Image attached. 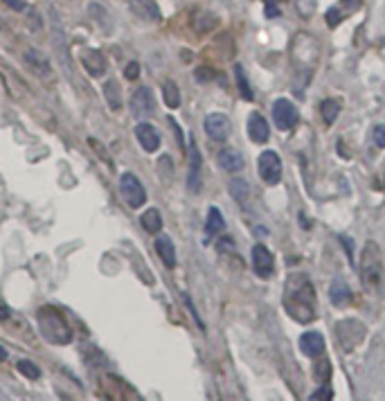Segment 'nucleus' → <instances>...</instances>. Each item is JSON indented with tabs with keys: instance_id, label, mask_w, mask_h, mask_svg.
I'll use <instances>...</instances> for the list:
<instances>
[{
	"instance_id": "obj_1",
	"label": "nucleus",
	"mask_w": 385,
	"mask_h": 401,
	"mask_svg": "<svg viewBox=\"0 0 385 401\" xmlns=\"http://www.w3.org/2000/svg\"><path fill=\"white\" fill-rule=\"evenodd\" d=\"M316 289L306 273L297 270L286 277L284 284V309L295 322L309 324L316 320Z\"/></svg>"
},
{
	"instance_id": "obj_2",
	"label": "nucleus",
	"mask_w": 385,
	"mask_h": 401,
	"mask_svg": "<svg viewBox=\"0 0 385 401\" xmlns=\"http://www.w3.org/2000/svg\"><path fill=\"white\" fill-rule=\"evenodd\" d=\"M360 280L367 291H381L383 287V253L377 242H367L363 248Z\"/></svg>"
},
{
	"instance_id": "obj_3",
	"label": "nucleus",
	"mask_w": 385,
	"mask_h": 401,
	"mask_svg": "<svg viewBox=\"0 0 385 401\" xmlns=\"http://www.w3.org/2000/svg\"><path fill=\"white\" fill-rule=\"evenodd\" d=\"M336 336H338V343L342 350L354 352L356 348H360V343L365 341L367 327L358 318H342L336 324Z\"/></svg>"
},
{
	"instance_id": "obj_4",
	"label": "nucleus",
	"mask_w": 385,
	"mask_h": 401,
	"mask_svg": "<svg viewBox=\"0 0 385 401\" xmlns=\"http://www.w3.org/2000/svg\"><path fill=\"white\" fill-rule=\"evenodd\" d=\"M120 192H122L124 201L128 203V208H133V210H140L147 203V190L140 183V178L131 174V171H124L120 176Z\"/></svg>"
},
{
	"instance_id": "obj_5",
	"label": "nucleus",
	"mask_w": 385,
	"mask_h": 401,
	"mask_svg": "<svg viewBox=\"0 0 385 401\" xmlns=\"http://www.w3.org/2000/svg\"><path fill=\"white\" fill-rule=\"evenodd\" d=\"M257 169L266 185H277L282 180V160L275 151H262L259 160H257Z\"/></svg>"
},
{
	"instance_id": "obj_6",
	"label": "nucleus",
	"mask_w": 385,
	"mask_h": 401,
	"mask_svg": "<svg viewBox=\"0 0 385 401\" xmlns=\"http://www.w3.org/2000/svg\"><path fill=\"white\" fill-rule=\"evenodd\" d=\"M52 23H55V29H52V46H55V50H57V59L61 63L63 72H66V77L72 79V63L68 57V39H66V34H63L61 20H59L55 9H52Z\"/></svg>"
},
{
	"instance_id": "obj_7",
	"label": "nucleus",
	"mask_w": 385,
	"mask_h": 401,
	"mask_svg": "<svg viewBox=\"0 0 385 401\" xmlns=\"http://www.w3.org/2000/svg\"><path fill=\"white\" fill-rule=\"evenodd\" d=\"M128 108H131V113L135 120H149V117L154 115L156 111V102H154V93L151 88H147V86H140L133 95H131V102H128Z\"/></svg>"
},
{
	"instance_id": "obj_8",
	"label": "nucleus",
	"mask_w": 385,
	"mask_h": 401,
	"mask_svg": "<svg viewBox=\"0 0 385 401\" xmlns=\"http://www.w3.org/2000/svg\"><path fill=\"white\" fill-rule=\"evenodd\" d=\"M297 108L291 100H286V97H280V100H275L273 104V122L277 124L280 131H291V129L297 124Z\"/></svg>"
},
{
	"instance_id": "obj_9",
	"label": "nucleus",
	"mask_w": 385,
	"mask_h": 401,
	"mask_svg": "<svg viewBox=\"0 0 385 401\" xmlns=\"http://www.w3.org/2000/svg\"><path fill=\"white\" fill-rule=\"evenodd\" d=\"M203 126H205V133L217 140V143H223V140H228L230 131H232V122L228 115L223 113H210L205 117V122H203Z\"/></svg>"
},
{
	"instance_id": "obj_10",
	"label": "nucleus",
	"mask_w": 385,
	"mask_h": 401,
	"mask_svg": "<svg viewBox=\"0 0 385 401\" xmlns=\"http://www.w3.org/2000/svg\"><path fill=\"white\" fill-rule=\"evenodd\" d=\"M252 268L259 277H271L275 270V257L264 244L252 246Z\"/></svg>"
},
{
	"instance_id": "obj_11",
	"label": "nucleus",
	"mask_w": 385,
	"mask_h": 401,
	"mask_svg": "<svg viewBox=\"0 0 385 401\" xmlns=\"http://www.w3.org/2000/svg\"><path fill=\"white\" fill-rule=\"evenodd\" d=\"M128 9H131V14L135 18L144 20V23H158L163 18L156 0H128Z\"/></svg>"
},
{
	"instance_id": "obj_12",
	"label": "nucleus",
	"mask_w": 385,
	"mask_h": 401,
	"mask_svg": "<svg viewBox=\"0 0 385 401\" xmlns=\"http://www.w3.org/2000/svg\"><path fill=\"white\" fill-rule=\"evenodd\" d=\"M201 167H203V158L198 147L191 143L189 145V171H187V190L189 194H198L201 192Z\"/></svg>"
},
{
	"instance_id": "obj_13",
	"label": "nucleus",
	"mask_w": 385,
	"mask_h": 401,
	"mask_svg": "<svg viewBox=\"0 0 385 401\" xmlns=\"http://www.w3.org/2000/svg\"><path fill=\"white\" fill-rule=\"evenodd\" d=\"M23 59H25V66L36 74L39 79H43V81H50L52 79V66H50V61L43 57L41 52H36V50H27L25 54H23Z\"/></svg>"
},
{
	"instance_id": "obj_14",
	"label": "nucleus",
	"mask_w": 385,
	"mask_h": 401,
	"mask_svg": "<svg viewBox=\"0 0 385 401\" xmlns=\"http://www.w3.org/2000/svg\"><path fill=\"white\" fill-rule=\"evenodd\" d=\"M299 350L309 359H316V356L325 354V336L320 331H304L299 336Z\"/></svg>"
},
{
	"instance_id": "obj_15",
	"label": "nucleus",
	"mask_w": 385,
	"mask_h": 401,
	"mask_svg": "<svg viewBox=\"0 0 385 401\" xmlns=\"http://www.w3.org/2000/svg\"><path fill=\"white\" fill-rule=\"evenodd\" d=\"M135 138H137V143H140V147L147 151V154H154V151L160 149V133L147 120L135 126Z\"/></svg>"
},
{
	"instance_id": "obj_16",
	"label": "nucleus",
	"mask_w": 385,
	"mask_h": 401,
	"mask_svg": "<svg viewBox=\"0 0 385 401\" xmlns=\"http://www.w3.org/2000/svg\"><path fill=\"white\" fill-rule=\"evenodd\" d=\"M248 136L252 143L257 145H264V143H269V138H271V126L269 122H266V117L262 113H250L248 117Z\"/></svg>"
},
{
	"instance_id": "obj_17",
	"label": "nucleus",
	"mask_w": 385,
	"mask_h": 401,
	"mask_svg": "<svg viewBox=\"0 0 385 401\" xmlns=\"http://www.w3.org/2000/svg\"><path fill=\"white\" fill-rule=\"evenodd\" d=\"M81 66L86 68V72H88L90 77H102L106 72V59L100 50L88 48L81 52Z\"/></svg>"
},
{
	"instance_id": "obj_18",
	"label": "nucleus",
	"mask_w": 385,
	"mask_h": 401,
	"mask_svg": "<svg viewBox=\"0 0 385 401\" xmlns=\"http://www.w3.org/2000/svg\"><path fill=\"white\" fill-rule=\"evenodd\" d=\"M154 246H156L158 257L163 259V264H165L167 268H176V246H174V242H171V237L158 235Z\"/></svg>"
},
{
	"instance_id": "obj_19",
	"label": "nucleus",
	"mask_w": 385,
	"mask_h": 401,
	"mask_svg": "<svg viewBox=\"0 0 385 401\" xmlns=\"http://www.w3.org/2000/svg\"><path fill=\"white\" fill-rule=\"evenodd\" d=\"M219 165L226 171H230V174H237V171L243 169V156L237 149L226 147V149L219 151Z\"/></svg>"
},
{
	"instance_id": "obj_20",
	"label": "nucleus",
	"mask_w": 385,
	"mask_h": 401,
	"mask_svg": "<svg viewBox=\"0 0 385 401\" xmlns=\"http://www.w3.org/2000/svg\"><path fill=\"white\" fill-rule=\"evenodd\" d=\"M329 300H331V305H334L336 309H342V307H347L349 302H351V291L349 287L345 284L342 280H334L331 282V287H329Z\"/></svg>"
},
{
	"instance_id": "obj_21",
	"label": "nucleus",
	"mask_w": 385,
	"mask_h": 401,
	"mask_svg": "<svg viewBox=\"0 0 385 401\" xmlns=\"http://www.w3.org/2000/svg\"><path fill=\"white\" fill-rule=\"evenodd\" d=\"M221 230H226V219H223L221 210L217 205H212L208 210V221H205V235L208 237H217Z\"/></svg>"
},
{
	"instance_id": "obj_22",
	"label": "nucleus",
	"mask_w": 385,
	"mask_h": 401,
	"mask_svg": "<svg viewBox=\"0 0 385 401\" xmlns=\"http://www.w3.org/2000/svg\"><path fill=\"white\" fill-rule=\"evenodd\" d=\"M140 223L147 232H151V235H158L160 230H163V216H160V210L158 208H149L142 212L140 216Z\"/></svg>"
},
{
	"instance_id": "obj_23",
	"label": "nucleus",
	"mask_w": 385,
	"mask_h": 401,
	"mask_svg": "<svg viewBox=\"0 0 385 401\" xmlns=\"http://www.w3.org/2000/svg\"><path fill=\"white\" fill-rule=\"evenodd\" d=\"M104 97L113 111H120L122 108V93H120V86H117L115 79H109L104 84Z\"/></svg>"
},
{
	"instance_id": "obj_24",
	"label": "nucleus",
	"mask_w": 385,
	"mask_h": 401,
	"mask_svg": "<svg viewBox=\"0 0 385 401\" xmlns=\"http://www.w3.org/2000/svg\"><path fill=\"white\" fill-rule=\"evenodd\" d=\"M230 194H232V199L237 203L245 205L250 199V185L243 178H232L230 180Z\"/></svg>"
},
{
	"instance_id": "obj_25",
	"label": "nucleus",
	"mask_w": 385,
	"mask_h": 401,
	"mask_svg": "<svg viewBox=\"0 0 385 401\" xmlns=\"http://www.w3.org/2000/svg\"><path fill=\"white\" fill-rule=\"evenodd\" d=\"M331 374H334V370H331V361L327 359V356H316V365H313V376H316V381L320 383H329V379Z\"/></svg>"
},
{
	"instance_id": "obj_26",
	"label": "nucleus",
	"mask_w": 385,
	"mask_h": 401,
	"mask_svg": "<svg viewBox=\"0 0 385 401\" xmlns=\"http://www.w3.org/2000/svg\"><path fill=\"white\" fill-rule=\"evenodd\" d=\"M163 100H165V104L169 108H178L180 106V91H178V86L171 79H167L163 84Z\"/></svg>"
},
{
	"instance_id": "obj_27",
	"label": "nucleus",
	"mask_w": 385,
	"mask_h": 401,
	"mask_svg": "<svg viewBox=\"0 0 385 401\" xmlns=\"http://www.w3.org/2000/svg\"><path fill=\"white\" fill-rule=\"evenodd\" d=\"M320 115H323V120L327 124H334L340 115V104L336 100H325L323 104H320Z\"/></svg>"
},
{
	"instance_id": "obj_28",
	"label": "nucleus",
	"mask_w": 385,
	"mask_h": 401,
	"mask_svg": "<svg viewBox=\"0 0 385 401\" xmlns=\"http://www.w3.org/2000/svg\"><path fill=\"white\" fill-rule=\"evenodd\" d=\"M234 77H237V86H239V93L243 95V100H255V93L250 88V81L245 77V70L243 66H234Z\"/></svg>"
},
{
	"instance_id": "obj_29",
	"label": "nucleus",
	"mask_w": 385,
	"mask_h": 401,
	"mask_svg": "<svg viewBox=\"0 0 385 401\" xmlns=\"http://www.w3.org/2000/svg\"><path fill=\"white\" fill-rule=\"evenodd\" d=\"M219 25V18L214 16V14H210V12H201L198 16H196V20H194V27L198 29V32H210V29H214Z\"/></svg>"
},
{
	"instance_id": "obj_30",
	"label": "nucleus",
	"mask_w": 385,
	"mask_h": 401,
	"mask_svg": "<svg viewBox=\"0 0 385 401\" xmlns=\"http://www.w3.org/2000/svg\"><path fill=\"white\" fill-rule=\"evenodd\" d=\"M16 370H18L20 374H25L27 379H32V381H36V379H41V367H39L36 363L27 361V359L18 361V363H16Z\"/></svg>"
},
{
	"instance_id": "obj_31",
	"label": "nucleus",
	"mask_w": 385,
	"mask_h": 401,
	"mask_svg": "<svg viewBox=\"0 0 385 401\" xmlns=\"http://www.w3.org/2000/svg\"><path fill=\"white\" fill-rule=\"evenodd\" d=\"M342 18H345V14H342V7H331L327 12V25L336 27V25L342 23Z\"/></svg>"
},
{
	"instance_id": "obj_32",
	"label": "nucleus",
	"mask_w": 385,
	"mask_h": 401,
	"mask_svg": "<svg viewBox=\"0 0 385 401\" xmlns=\"http://www.w3.org/2000/svg\"><path fill=\"white\" fill-rule=\"evenodd\" d=\"M309 399H311V401H329V399H334V390H331L327 383H323V388L316 390V393Z\"/></svg>"
},
{
	"instance_id": "obj_33",
	"label": "nucleus",
	"mask_w": 385,
	"mask_h": 401,
	"mask_svg": "<svg viewBox=\"0 0 385 401\" xmlns=\"http://www.w3.org/2000/svg\"><path fill=\"white\" fill-rule=\"evenodd\" d=\"M124 77H126L128 81H135L137 77H140V63H137V61L128 63V66L124 68Z\"/></svg>"
},
{
	"instance_id": "obj_34",
	"label": "nucleus",
	"mask_w": 385,
	"mask_h": 401,
	"mask_svg": "<svg viewBox=\"0 0 385 401\" xmlns=\"http://www.w3.org/2000/svg\"><path fill=\"white\" fill-rule=\"evenodd\" d=\"M372 138H374V145H377L379 149H383L385 147V126H381V124H377L372 129Z\"/></svg>"
},
{
	"instance_id": "obj_35",
	"label": "nucleus",
	"mask_w": 385,
	"mask_h": 401,
	"mask_svg": "<svg viewBox=\"0 0 385 401\" xmlns=\"http://www.w3.org/2000/svg\"><path fill=\"white\" fill-rule=\"evenodd\" d=\"M338 239H340V244H342V246H345V253H347V257L351 259V262H354V242H351L349 237H345V235H340Z\"/></svg>"
},
{
	"instance_id": "obj_36",
	"label": "nucleus",
	"mask_w": 385,
	"mask_h": 401,
	"mask_svg": "<svg viewBox=\"0 0 385 401\" xmlns=\"http://www.w3.org/2000/svg\"><path fill=\"white\" fill-rule=\"evenodd\" d=\"M196 79H198V81H210V79H214V70H210L208 66L198 68V70H196Z\"/></svg>"
},
{
	"instance_id": "obj_37",
	"label": "nucleus",
	"mask_w": 385,
	"mask_h": 401,
	"mask_svg": "<svg viewBox=\"0 0 385 401\" xmlns=\"http://www.w3.org/2000/svg\"><path fill=\"white\" fill-rule=\"evenodd\" d=\"M360 5H363V0H340V7L342 9H351V12H356Z\"/></svg>"
},
{
	"instance_id": "obj_38",
	"label": "nucleus",
	"mask_w": 385,
	"mask_h": 401,
	"mask_svg": "<svg viewBox=\"0 0 385 401\" xmlns=\"http://www.w3.org/2000/svg\"><path fill=\"white\" fill-rule=\"evenodd\" d=\"M3 3H7L14 12H23V9H27V5L23 3V0H3Z\"/></svg>"
},
{
	"instance_id": "obj_39",
	"label": "nucleus",
	"mask_w": 385,
	"mask_h": 401,
	"mask_svg": "<svg viewBox=\"0 0 385 401\" xmlns=\"http://www.w3.org/2000/svg\"><path fill=\"white\" fill-rule=\"evenodd\" d=\"M277 14H280V9H277V7L273 5V0H266V16H269V18H275Z\"/></svg>"
},
{
	"instance_id": "obj_40",
	"label": "nucleus",
	"mask_w": 385,
	"mask_h": 401,
	"mask_svg": "<svg viewBox=\"0 0 385 401\" xmlns=\"http://www.w3.org/2000/svg\"><path fill=\"white\" fill-rule=\"evenodd\" d=\"M9 313H12V311H9V307L0 302V320H7V318H9Z\"/></svg>"
},
{
	"instance_id": "obj_41",
	"label": "nucleus",
	"mask_w": 385,
	"mask_h": 401,
	"mask_svg": "<svg viewBox=\"0 0 385 401\" xmlns=\"http://www.w3.org/2000/svg\"><path fill=\"white\" fill-rule=\"evenodd\" d=\"M7 359V350L5 348H0V363H3Z\"/></svg>"
}]
</instances>
